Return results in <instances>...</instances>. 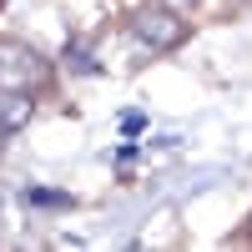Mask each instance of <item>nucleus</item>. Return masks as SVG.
<instances>
[{
	"instance_id": "f257e3e1",
	"label": "nucleus",
	"mask_w": 252,
	"mask_h": 252,
	"mask_svg": "<svg viewBox=\"0 0 252 252\" xmlns=\"http://www.w3.org/2000/svg\"><path fill=\"white\" fill-rule=\"evenodd\" d=\"M131 35L141 51L161 56L187 40V20H177V10H166V5H141V10H131Z\"/></svg>"
},
{
	"instance_id": "f03ea898",
	"label": "nucleus",
	"mask_w": 252,
	"mask_h": 252,
	"mask_svg": "<svg viewBox=\"0 0 252 252\" xmlns=\"http://www.w3.org/2000/svg\"><path fill=\"white\" fill-rule=\"evenodd\" d=\"M51 76L46 56L26 40H0V91H35Z\"/></svg>"
},
{
	"instance_id": "7ed1b4c3",
	"label": "nucleus",
	"mask_w": 252,
	"mask_h": 252,
	"mask_svg": "<svg viewBox=\"0 0 252 252\" xmlns=\"http://www.w3.org/2000/svg\"><path fill=\"white\" fill-rule=\"evenodd\" d=\"M31 121V91H0V141Z\"/></svg>"
},
{
	"instance_id": "20e7f679",
	"label": "nucleus",
	"mask_w": 252,
	"mask_h": 252,
	"mask_svg": "<svg viewBox=\"0 0 252 252\" xmlns=\"http://www.w3.org/2000/svg\"><path fill=\"white\" fill-rule=\"evenodd\" d=\"M26 207H71V192H51V187H26L20 192Z\"/></svg>"
},
{
	"instance_id": "39448f33",
	"label": "nucleus",
	"mask_w": 252,
	"mask_h": 252,
	"mask_svg": "<svg viewBox=\"0 0 252 252\" xmlns=\"http://www.w3.org/2000/svg\"><path fill=\"white\" fill-rule=\"evenodd\" d=\"M66 66H71V71H81V76H96V71H101L96 61H91V51L81 46V40H66Z\"/></svg>"
},
{
	"instance_id": "423d86ee",
	"label": "nucleus",
	"mask_w": 252,
	"mask_h": 252,
	"mask_svg": "<svg viewBox=\"0 0 252 252\" xmlns=\"http://www.w3.org/2000/svg\"><path fill=\"white\" fill-rule=\"evenodd\" d=\"M141 126H146V116H141V111H126V116H121V131H131V136H136Z\"/></svg>"
},
{
	"instance_id": "0eeeda50",
	"label": "nucleus",
	"mask_w": 252,
	"mask_h": 252,
	"mask_svg": "<svg viewBox=\"0 0 252 252\" xmlns=\"http://www.w3.org/2000/svg\"><path fill=\"white\" fill-rule=\"evenodd\" d=\"M172 5H192V0H172Z\"/></svg>"
}]
</instances>
